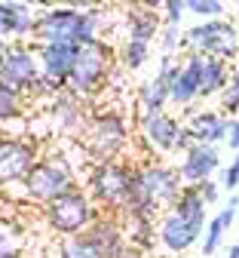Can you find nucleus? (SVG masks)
Returning <instances> with one entry per match:
<instances>
[{"mask_svg": "<svg viewBox=\"0 0 239 258\" xmlns=\"http://www.w3.org/2000/svg\"><path fill=\"white\" fill-rule=\"evenodd\" d=\"M101 10H77V7H49L34 19L31 46H86L101 40L98 31L105 25Z\"/></svg>", "mask_w": 239, "mask_h": 258, "instance_id": "nucleus-1", "label": "nucleus"}, {"mask_svg": "<svg viewBox=\"0 0 239 258\" xmlns=\"http://www.w3.org/2000/svg\"><path fill=\"white\" fill-rule=\"evenodd\" d=\"M181 178L175 166H166L160 160H144L141 166H132V187L129 200L120 212L123 215H141V218H156L160 209H172V203L181 194Z\"/></svg>", "mask_w": 239, "mask_h": 258, "instance_id": "nucleus-2", "label": "nucleus"}, {"mask_svg": "<svg viewBox=\"0 0 239 258\" xmlns=\"http://www.w3.org/2000/svg\"><path fill=\"white\" fill-rule=\"evenodd\" d=\"M77 142H80L83 154L92 160V166L95 163H117L120 154L132 142L129 117L123 111H114V108L95 111V114H89V120H86Z\"/></svg>", "mask_w": 239, "mask_h": 258, "instance_id": "nucleus-3", "label": "nucleus"}, {"mask_svg": "<svg viewBox=\"0 0 239 258\" xmlns=\"http://www.w3.org/2000/svg\"><path fill=\"white\" fill-rule=\"evenodd\" d=\"M114 68H117V49L108 40L77 46L64 92L74 95V99H89V95L101 92V86H108V77Z\"/></svg>", "mask_w": 239, "mask_h": 258, "instance_id": "nucleus-4", "label": "nucleus"}, {"mask_svg": "<svg viewBox=\"0 0 239 258\" xmlns=\"http://www.w3.org/2000/svg\"><path fill=\"white\" fill-rule=\"evenodd\" d=\"M22 187H25L28 200L46 206L55 197H61V194L74 190L77 187V175H74V166L67 163L64 154H46L28 169V175L22 178Z\"/></svg>", "mask_w": 239, "mask_h": 258, "instance_id": "nucleus-5", "label": "nucleus"}, {"mask_svg": "<svg viewBox=\"0 0 239 258\" xmlns=\"http://www.w3.org/2000/svg\"><path fill=\"white\" fill-rule=\"evenodd\" d=\"M132 187V166L129 163H95L86 175V197L92 200L95 209H105L108 215L123 212Z\"/></svg>", "mask_w": 239, "mask_h": 258, "instance_id": "nucleus-6", "label": "nucleus"}, {"mask_svg": "<svg viewBox=\"0 0 239 258\" xmlns=\"http://www.w3.org/2000/svg\"><path fill=\"white\" fill-rule=\"evenodd\" d=\"M181 49L218 58V61H233L239 58V31L227 19H212V22H199L190 31L181 34Z\"/></svg>", "mask_w": 239, "mask_h": 258, "instance_id": "nucleus-7", "label": "nucleus"}, {"mask_svg": "<svg viewBox=\"0 0 239 258\" xmlns=\"http://www.w3.org/2000/svg\"><path fill=\"white\" fill-rule=\"evenodd\" d=\"M101 212L92 206V200L86 197V190L74 187V190H67L61 194V197H55L52 203L43 206V221H46V228L61 234L64 237H83L86 228L98 218Z\"/></svg>", "mask_w": 239, "mask_h": 258, "instance_id": "nucleus-8", "label": "nucleus"}, {"mask_svg": "<svg viewBox=\"0 0 239 258\" xmlns=\"http://www.w3.org/2000/svg\"><path fill=\"white\" fill-rule=\"evenodd\" d=\"M37 160H40V142L25 136H0V187L22 184V178Z\"/></svg>", "mask_w": 239, "mask_h": 258, "instance_id": "nucleus-9", "label": "nucleus"}, {"mask_svg": "<svg viewBox=\"0 0 239 258\" xmlns=\"http://www.w3.org/2000/svg\"><path fill=\"white\" fill-rule=\"evenodd\" d=\"M37 77H40V61L34 55V46L10 43L7 52L0 55V83H7L19 95H28Z\"/></svg>", "mask_w": 239, "mask_h": 258, "instance_id": "nucleus-10", "label": "nucleus"}, {"mask_svg": "<svg viewBox=\"0 0 239 258\" xmlns=\"http://www.w3.org/2000/svg\"><path fill=\"white\" fill-rule=\"evenodd\" d=\"M83 240L95 249L98 258H114L117 252L126 249V231H123V221H120L117 215H98V218L89 224V228H86Z\"/></svg>", "mask_w": 239, "mask_h": 258, "instance_id": "nucleus-11", "label": "nucleus"}, {"mask_svg": "<svg viewBox=\"0 0 239 258\" xmlns=\"http://www.w3.org/2000/svg\"><path fill=\"white\" fill-rule=\"evenodd\" d=\"M138 129H141V142L147 145V151H156V154H169L175 151V139H178V117L172 114H141L138 117Z\"/></svg>", "mask_w": 239, "mask_h": 258, "instance_id": "nucleus-12", "label": "nucleus"}, {"mask_svg": "<svg viewBox=\"0 0 239 258\" xmlns=\"http://www.w3.org/2000/svg\"><path fill=\"white\" fill-rule=\"evenodd\" d=\"M218 169H221V151H218V148H209V145H193V148L184 154V160L175 166L181 184H187V187H193V184H199V181L212 178Z\"/></svg>", "mask_w": 239, "mask_h": 258, "instance_id": "nucleus-13", "label": "nucleus"}, {"mask_svg": "<svg viewBox=\"0 0 239 258\" xmlns=\"http://www.w3.org/2000/svg\"><path fill=\"white\" fill-rule=\"evenodd\" d=\"M49 117L61 136H80L86 120H89V111H86L83 99H74V95L61 92L49 102Z\"/></svg>", "mask_w": 239, "mask_h": 258, "instance_id": "nucleus-14", "label": "nucleus"}, {"mask_svg": "<svg viewBox=\"0 0 239 258\" xmlns=\"http://www.w3.org/2000/svg\"><path fill=\"white\" fill-rule=\"evenodd\" d=\"M199 74H202V55L187 52V58L181 61L178 80L169 86V102L178 105V108L196 105V99H199V95H196V92H199Z\"/></svg>", "mask_w": 239, "mask_h": 258, "instance_id": "nucleus-15", "label": "nucleus"}, {"mask_svg": "<svg viewBox=\"0 0 239 258\" xmlns=\"http://www.w3.org/2000/svg\"><path fill=\"white\" fill-rule=\"evenodd\" d=\"M156 240H160V246H163L166 252L181 255V252H187L190 246H196V243H199V234L190 228L187 221H181L178 215L166 212V215L156 221Z\"/></svg>", "mask_w": 239, "mask_h": 258, "instance_id": "nucleus-16", "label": "nucleus"}, {"mask_svg": "<svg viewBox=\"0 0 239 258\" xmlns=\"http://www.w3.org/2000/svg\"><path fill=\"white\" fill-rule=\"evenodd\" d=\"M77 46H34V55L40 61V77L64 86L67 74H71V61H74Z\"/></svg>", "mask_w": 239, "mask_h": 258, "instance_id": "nucleus-17", "label": "nucleus"}, {"mask_svg": "<svg viewBox=\"0 0 239 258\" xmlns=\"http://www.w3.org/2000/svg\"><path fill=\"white\" fill-rule=\"evenodd\" d=\"M184 126L190 129L196 145H209V148H218L227 136V117L218 111H196L187 117Z\"/></svg>", "mask_w": 239, "mask_h": 258, "instance_id": "nucleus-18", "label": "nucleus"}, {"mask_svg": "<svg viewBox=\"0 0 239 258\" xmlns=\"http://www.w3.org/2000/svg\"><path fill=\"white\" fill-rule=\"evenodd\" d=\"M172 215H178L181 221H187L190 228L202 237V228H206L209 221V212H206V203H202V197L196 194V187H181L178 200L172 203V209H169Z\"/></svg>", "mask_w": 239, "mask_h": 258, "instance_id": "nucleus-19", "label": "nucleus"}, {"mask_svg": "<svg viewBox=\"0 0 239 258\" xmlns=\"http://www.w3.org/2000/svg\"><path fill=\"white\" fill-rule=\"evenodd\" d=\"M34 7L31 4H19V0H10L4 4V37H16L25 40L34 31Z\"/></svg>", "mask_w": 239, "mask_h": 258, "instance_id": "nucleus-20", "label": "nucleus"}, {"mask_svg": "<svg viewBox=\"0 0 239 258\" xmlns=\"http://www.w3.org/2000/svg\"><path fill=\"white\" fill-rule=\"evenodd\" d=\"M126 25H129V37H132V40L150 43V40L160 34L163 19L156 16V7H132L129 16H126Z\"/></svg>", "mask_w": 239, "mask_h": 258, "instance_id": "nucleus-21", "label": "nucleus"}, {"mask_svg": "<svg viewBox=\"0 0 239 258\" xmlns=\"http://www.w3.org/2000/svg\"><path fill=\"white\" fill-rule=\"evenodd\" d=\"M123 231H126V246L138 249V252H150L153 249V218H141V215H123Z\"/></svg>", "mask_w": 239, "mask_h": 258, "instance_id": "nucleus-22", "label": "nucleus"}, {"mask_svg": "<svg viewBox=\"0 0 239 258\" xmlns=\"http://www.w3.org/2000/svg\"><path fill=\"white\" fill-rule=\"evenodd\" d=\"M227 77H230V68L218 58H206L202 55V74H199V99H212L218 95L224 86H227Z\"/></svg>", "mask_w": 239, "mask_h": 258, "instance_id": "nucleus-23", "label": "nucleus"}, {"mask_svg": "<svg viewBox=\"0 0 239 258\" xmlns=\"http://www.w3.org/2000/svg\"><path fill=\"white\" fill-rule=\"evenodd\" d=\"M169 105V86L160 83L156 77L138 86V111L141 114H160Z\"/></svg>", "mask_w": 239, "mask_h": 258, "instance_id": "nucleus-24", "label": "nucleus"}, {"mask_svg": "<svg viewBox=\"0 0 239 258\" xmlns=\"http://www.w3.org/2000/svg\"><path fill=\"white\" fill-rule=\"evenodd\" d=\"M147 58H150V43H141V40L129 37L123 43V49H120V68L123 71H138V68L147 64Z\"/></svg>", "mask_w": 239, "mask_h": 258, "instance_id": "nucleus-25", "label": "nucleus"}, {"mask_svg": "<svg viewBox=\"0 0 239 258\" xmlns=\"http://www.w3.org/2000/svg\"><path fill=\"white\" fill-rule=\"evenodd\" d=\"M22 108H25L22 95H19L16 89H10L7 83H0V123L19 120V117H22Z\"/></svg>", "mask_w": 239, "mask_h": 258, "instance_id": "nucleus-26", "label": "nucleus"}, {"mask_svg": "<svg viewBox=\"0 0 239 258\" xmlns=\"http://www.w3.org/2000/svg\"><path fill=\"white\" fill-rule=\"evenodd\" d=\"M184 10L199 16L202 22H212L227 13V4H221V0H184Z\"/></svg>", "mask_w": 239, "mask_h": 258, "instance_id": "nucleus-27", "label": "nucleus"}, {"mask_svg": "<svg viewBox=\"0 0 239 258\" xmlns=\"http://www.w3.org/2000/svg\"><path fill=\"white\" fill-rule=\"evenodd\" d=\"M218 99H221V111L224 114H239V68L236 71H230V77H227V86L218 92Z\"/></svg>", "mask_w": 239, "mask_h": 258, "instance_id": "nucleus-28", "label": "nucleus"}, {"mask_svg": "<svg viewBox=\"0 0 239 258\" xmlns=\"http://www.w3.org/2000/svg\"><path fill=\"white\" fill-rule=\"evenodd\" d=\"M58 258H98V255L83 237H64L58 243Z\"/></svg>", "mask_w": 239, "mask_h": 258, "instance_id": "nucleus-29", "label": "nucleus"}, {"mask_svg": "<svg viewBox=\"0 0 239 258\" xmlns=\"http://www.w3.org/2000/svg\"><path fill=\"white\" fill-rule=\"evenodd\" d=\"M224 243V228L218 224V218L206 221V228H202V258H212Z\"/></svg>", "mask_w": 239, "mask_h": 258, "instance_id": "nucleus-30", "label": "nucleus"}, {"mask_svg": "<svg viewBox=\"0 0 239 258\" xmlns=\"http://www.w3.org/2000/svg\"><path fill=\"white\" fill-rule=\"evenodd\" d=\"M160 46H163V55H175L181 49V28H160Z\"/></svg>", "mask_w": 239, "mask_h": 258, "instance_id": "nucleus-31", "label": "nucleus"}, {"mask_svg": "<svg viewBox=\"0 0 239 258\" xmlns=\"http://www.w3.org/2000/svg\"><path fill=\"white\" fill-rule=\"evenodd\" d=\"M163 10H166V16H163V25L166 28H178L181 25V19H184V0H166L163 4Z\"/></svg>", "mask_w": 239, "mask_h": 258, "instance_id": "nucleus-32", "label": "nucleus"}, {"mask_svg": "<svg viewBox=\"0 0 239 258\" xmlns=\"http://www.w3.org/2000/svg\"><path fill=\"white\" fill-rule=\"evenodd\" d=\"M193 187H196V194L202 197V203H206V206L218 203V197H221V187H218L215 178H206V181H199V184H193Z\"/></svg>", "mask_w": 239, "mask_h": 258, "instance_id": "nucleus-33", "label": "nucleus"}, {"mask_svg": "<svg viewBox=\"0 0 239 258\" xmlns=\"http://www.w3.org/2000/svg\"><path fill=\"white\" fill-rule=\"evenodd\" d=\"M218 172H221V184H218V187H227L230 194H236V190H239V169H236L233 163H227V166H221Z\"/></svg>", "mask_w": 239, "mask_h": 258, "instance_id": "nucleus-34", "label": "nucleus"}, {"mask_svg": "<svg viewBox=\"0 0 239 258\" xmlns=\"http://www.w3.org/2000/svg\"><path fill=\"white\" fill-rule=\"evenodd\" d=\"M224 142H227V148L233 154L239 151V120L236 117H227V136H224Z\"/></svg>", "mask_w": 239, "mask_h": 258, "instance_id": "nucleus-35", "label": "nucleus"}, {"mask_svg": "<svg viewBox=\"0 0 239 258\" xmlns=\"http://www.w3.org/2000/svg\"><path fill=\"white\" fill-rule=\"evenodd\" d=\"M193 145H196V142H193V136H190V129L181 123V129H178V139H175V151H178V154H187Z\"/></svg>", "mask_w": 239, "mask_h": 258, "instance_id": "nucleus-36", "label": "nucleus"}, {"mask_svg": "<svg viewBox=\"0 0 239 258\" xmlns=\"http://www.w3.org/2000/svg\"><path fill=\"white\" fill-rule=\"evenodd\" d=\"M236 215H239L236 209H227V206H224V209H221V212H218L215 218H218V224H221V228H224V231H230V224L236 221Z\"/></svg>", "mask_w": 239, "mask_h": 258, "instance_id": "nucleus-37", "label": "nucleus"}, {"mask_svg": "<svg viewBox=\"0 0 239 258\" xmlns=\"http://www.w3.org/2000/svg\"><path fill=\"white\" fill-rule=\"evenodd\" d=\"M7 246H16V237H13V228H10V224L0 221V249H7Z\"/></svg>", "mask_w": 239, "mask_h": 258, "instance_id": "nucleus-38", "label": "nucleus"}, {"mask_svg": "<svg viewBox=\"0 0 239 258\" xmlns=\"http://www.w3.org/2000/svg\"><path fill=\"white\" fill-rule=\"evenodd\" d=\"M114 258H147V255H144V252H138V249H132V246H126V249H123V252H117Z\"/></svg>", "mask_w": 239, "mask_h": 258, "instance_id": "nucleus-39", "label": "nucleus"}, {"mask_svg": "<svg viewBox=\"0 0 239 258\" xmlns=\"http://www.w3.org/2000/svg\"><path fill=\"white\" fill-rule=\"evenodd\" d=\"M0 258H25L19 246H7V249H0Z\"/></svg>", "mask_w": 239, "mask_h": 258, "instance_id": "nucleus-40", "label": "nucleus"}, {"mask_svg": "<svg viewBox=\"0 0 239 258\" xmlns=\"http://www.w3.org/2000/svg\"><path fill=\"white\" fill-rule=\"evenodd\" d=\"M227 209H236L239 212V194H233V197L227 200Z\"/></svg>", "mask_w": 239, "mask_h": 258, "instance_id": "nucleus-41", "label": "nucleus"}, {"mask_svg": "<svg viewBox=\"0 0 239 258\" xmlns=\"http://www.w3.org/2000/svg\"><path fill=\"white\" fill-rule=\"evenodd\" d=\"M227 258H239V243H236V246H230V249H227Z\"/></svg>", "mask_w": 239, "mask_h": 258, "instance_id": "nucleus-42", "label": "nucleus"}, {"mask_svg": "<svg viewBox=\"0 0 239 258\" xmlns=\"http://www.w3.org/2000/svg\"><path fill=\"white\" fill-rule=\"evenodd\" d=\"M233 166H236V169H239V151H236V157H233Z\"/></svg>", "mask_w": 239, "mask_h": 258, "instance_id": "nucleus-43", "label": "nucleus"}, {"mask_svg": "<svg viewBox=\"0 0 239 258\" xmlns=\"http://www.w3.org/2000/svg\"><path fill=\"white\" fill-rule=\"evenodd\" d=\"M236 218H239V215H236Z\"/></svg>", "mask_w": 239, "mask_h": 258, "instance_id": "nucleus-44", "label": "nucleus"}]
</instances>
